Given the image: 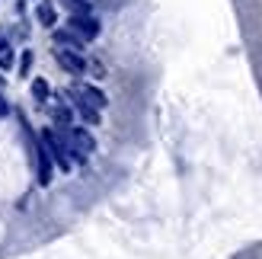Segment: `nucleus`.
<instances>
[{"label": "nucleus", "mask_w": 262, "mask_h": 259, "mask_svg": "<svg viewBox=\"0 0 262 259\" xmlns=\"http://www.w3.org/2000/svg\"><path fill=\"white\" fill-rule=\"evenodd\" d=\"M42 147L48 150V157L55 160L61 170H71V147H68V141H64V135H58V132H51V128H45L42 132Z\"/></svg>", "instance_id": "f257e3e1"}, {"label": "nucleus", "mask_w": 262, "mask_h": 259, "mask_svg": "<svg viewBox=\"0 0 262 259\" xmlns=\"http://www.w3.org/2000/svg\"><path fill=\"white\" fill-rule=\"evenodd\" d=\"M64 141H68V147H71V154H74L77 160H86L90 154L96 150L93 135H90L86 128H77V125H71V128H68V138H64Z\"/></svg>", "instance_id": "f03ea898"}, {"label": "nucleus", "mask_w": 262, "mask_h": 259, "mask_svg": "<svg viewBox=\"0 0 262 259\" xmlns=\"http://www.w3.org/2000/svg\"><path fill=\"white\" fill-rule=\"evenodd\" d=\"M68 26H71V32H77L83 38V42H93V38L99 35V19L90 16V13H86V16H71Z\"/></svg>", "instance_id": "7ed1b4c3"}, {"label": "nucleus", "mask_w": 262, "mask_h": 259, "mask_svg": "<svg viewBox=\"0 0 262 259\" xmlns=\"http://www.w3.org/2000/svg\"><path fill=\"white\" fill-rule=\"evenodd\" d=\"M55 61L61 64L64 71H71V74H77V77H80V74L86 71L83 55H80V51H71V48H58V51H55Z\"/></svg>", "instance_id": "20e7f679"}, {"label": "nucleus", "mask_w": 262, "mask_h": 259, "mask_svg": "<svg viewBox=\"0 0 262 259\" xmlns=\"http://www.w3.org/2000/svg\"><path fill=\"white\" fill-rule=\"evenodd\" d=\"M77 102H86V106H93V109H106V93H102V90L99 87H80V90H77Z\"/></svg>", "instance_id": "39448f33"}, {"label": "nucleus", "mask_w": 262, "mask_h": 259, "mask_svg": "<svg viewBox=\"0 0 262 259\" xmlns=\"http://www.w3.org/2000/svg\"><path fill=\"white\" fill-rule=\"evenodd\" d=\"M35 170H38V186L51 183V157L45 147H35Z\"/></svg>", "instance_id": "423d86ee"}, {"label": "nucleus", "mask_w": 262, "mask_h": 259, "mask_svg": "<svg viewBox=\"0 0 262 259\" xmlns=\"http://www.w3.org/2000/svg\"><path fill=\"white\" fill-rule=\"evenodd\" d=\"M55 45L58 48H71V51H83V38L71 32V29H55Z\"/></svg>", "instance_id": "0eeeda50"}, {"label": "nucleus", "mask_w": 262, "mask_h": 259, "mask_svg": "<svg viewBox=\"0 0 262 259\" xmlns=\"http://www.w3.org/2000/svg\"><path fill=\"white\" fill-rule=\"evenodd\" d=\"M35 13H38V23H42V26H55L58 23V13H55V7H51L48 0H42Z\"/></svg>", "instance_id": "6e6552de"}, {"label": "nucleus", "mask_w": 262, "mask_h": 259, "mask_svg": "<svg viewBox=\"0 0 262 259\" xmlns=\"http://www.w3.org/2000/svg\"><path fill=\"white\" fill-rule=\"evenodd\" d=\"M51 115H55V125H58V128H71L74 112H71L68 106H55V109H51Z\"/></svg>", "instance_id": "1a4fd4ad"}, {"label": "nucleus", "mask_w": 262, "mask_h": 259, "mask_svg": "<svg viewBox=\"0 0 262 259\" xmlns=\"http://www.w3.org/2000/svg\"><path fill=\"white\" fill-rule=\"evenodd\" d=\"M32 96L38 99V102H48V96H51V87H48V80H32Z\"/></svg>", "instance_id": "9d476101"}, {"label": "nucleus", "mask_w": 262, "mask_h": 259, "mask_svg": "<svg viewBox=\"0 0 262 259\" xmlns=\"http://www.w3.org/2000/svg\"><path fill=\"white\" fill-rule=\"evenodd\" d=\"M64 4H68L71 16H86L90 13V0H64Z\"/></svg>", "instance_id": "9b49d317"}, {"label": "nucleus", "mask_w": 262, "mask_h": 259, "mask_svg": "<svg viewBox=\"0 0 262 259\" xmlns=\"http://www.w3.org/2000/svg\"><path fill=\"white\" fill-rule=\"evenodd\" d=\"M77 112H80V115H83V119H86L90 125H99V109L86 106V102H77Z\"/></svg>", "instance_id": "f8f14e48"}, {"label": "nucleus", "mask_w": 262, "mask_h": 259, "mask_svg": "<svg viewBox=\"0 0 262 259\" xmlns=\"http://www.w3.org/2000/svg\"><path fill=\"white\" fill-rule=\"evenodd\" d=\"M0 68H13V48L7 45V42H0Z\"/></svg>", "instance_id": "ddd939ff"}, {"label": "nucleus", "mask_w": 262, "mask_h": 259, "mask_svg": "<svg viewBox=\"0 0 262 259\" xmlns=\"http://www.w3.org/2000/svg\"><path fill=\"white\" fill-rule=\"evenodd\" d=\"M29 71H32V51H23V58H19V74L29 77Z\"/></svg>", "instance_id": "4468645a"}, {"label": "nucleus", "mask_w": 262, "mask_h": 259, "mask_svg": "<svg viewBox=\"0 0 262 259\" xmlns=\"http://www.w3.org/2000/svg\"><path fill=\"white\" fill-rule=\"evenodd\" d=\"M4 115H10V102L0 96V119H4Z\"/></svg>", "instance_id": "2eb2a0df"}]
</instances>
